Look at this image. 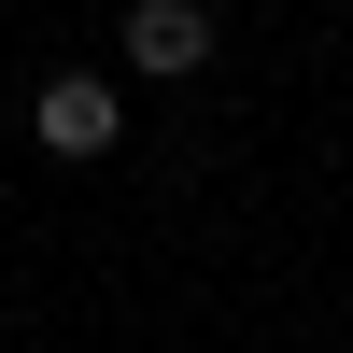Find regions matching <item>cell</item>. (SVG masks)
Returning a JSON list of instances; mask_svg holds the SVG:
<instances>
[{
    "label": "cell",
    "instance_id": "7a4b0ae2",
    "mask_svg": "<svg viewBox=\"0 0 353 353\" xmlns=\"http://www.w3.org/2000/svg\"><path fill=\"white\" fill-rule=\"evenodd\" d=\"M198 57H212V14L198 0H141L128 14V71H198Z\"/></svg>",
    "mask_w": 353,
    "mask_h": 353
},
{
    "label": "cell",
    "instance_id": "6da1fadb",
    "mask_svg": "<svg viewBox=\"0 0 353 353\" xmlns=\"http://www.w3.org/2000/svg\"><path fill=\"white\" fill-rule=\"evenodd\" d=\"M113 71H43V99H28V141L43 156H113Z\"/></svg>",
    "mask_w": 353,
    "mask_h": 353
}]
</instances>
